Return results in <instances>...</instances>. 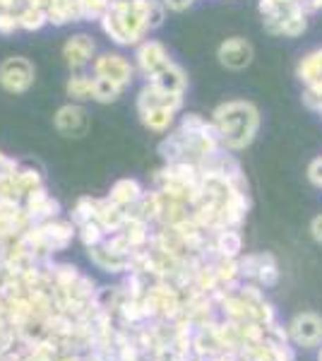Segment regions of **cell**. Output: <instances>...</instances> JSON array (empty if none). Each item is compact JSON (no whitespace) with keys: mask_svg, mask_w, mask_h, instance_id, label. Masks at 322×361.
Returning <instances> with one entry per match:
<instances>
[{"mask_svg":"<svg viewBox=\"0 0 322 361\" xmlns=\"http://www.w3.org/2000/svg\"><path fill=\"white\" fill-rule=\"evenodd\" d=\"M78 229H80V238H82V243H85L87 248L99 246V243H104V238L109 236L106 231H104V226L99 224L97 219H89V222L80 224Z\"/></svg>","mask_w":322,"mask_h":361,"instance_id":"cell-19","label":"cell"},{"mask_svg":"<svg viewBox=\"0 0 322 361\" xmlns=\"http://www.w3.org/2000/svg\"><path fill=\"white\" fill-rule=\"evenodd\" d=\"M163 5H166V8H171V10H175V13H180V10L190 8L192 0H163Z\"/></svg>","mask_w":322,"mask_h":361,"instance_id":"cell-24","label":"cell"},{"mask_svg":"<svg viewBox=\"0 0 322 361\" xmlns=\"http://www.w3.org/2000/svg\"><path fill=\"white\" fill-rule=\"evenodd\" d=\"M94 75H99V78L113 80V82H118L120 87H128V85L132 82L135 70H132V66L123 56L104 54V56H99L97 61H94Z\"/></svg>","mask_w":322,"mask_h":361,"instance_id":"cell-4","label":"cell"},{"mask_svg":"<svg viewBox=\"0 0 322 361\" xmlns=\"http://www.w3.org/2000/svg\"><path fill=\"white\" fill-rule=\"evenodd\" d=\"M183 106V94H171V92H163L156 85L147 82L142 87L137 97V114L149 111V109H168V111H180Z\"/></svg>","mask_w":322,"mask_h":361,"instance_id":"cell-3","label":"cell"},{"mask_svg":"<svg viewBox=\"0 0 322 361\" xmlns=\"http://www.w3.org/2000/svg\"><path fill=\"white\" fill-rule=\"evenodd\" d=\"M94 51H97V44L92 42V37L78 34V37H70L66 46H63V58H66L70 70L78 73V70L89 66L92 58H94Z\"/></svg>","mask_w":322,"mask_h":361,"instance_id":"cell-6","label":"cell"},{"mask_svg":"<svg viewBox=\"0 0 322 361\" xmlns=\"http://www.w3.org/2000/svg\"><path fill=\"white\" fill-rule=\"evenodd\" d=\"M313 236L322 243V214H320V217H315V219H313Z\"/></svg>","mask_w":322,"mask_h":361,"instance_id":"cell-25","label":"cell"},{"mask_svg":"<svg viewBox=\"0 0 322 361\" xmlns=\"http://www.w3.org/2000/svg\"><path fill=\"white\" fill-rule=\"evenodd\" d=\"M163 17H166V5L159 0H149V10H147V25L149 29H156L163 25Z\"/></svg>","mask_w":322,"mask_h":361,"instance_id":"cell-20","label":"cell"},{"mask_svg":"<svg viewBox=\"0 0 322 361\" xmlns=\"http://www.w3.org/2000/svg\"><path fill=\"white\" fill-rule=\"evenodd\" d=\"M147 82L156 85L163 92H171V94H183V92L188 90V75L183 73V68L175 66L171 61L168 66H163L154 78L147 80Z\"/></svg>","mask_w":322,"mask_h":361,"instance_id":"cell-9","label":"cell"},{"mask_svg":"<svg viewBox=\"0 0 322 361\" xmlns=\"http://www.w3.org/2000/svg\"><path fill=\"white\" fill-rule=\"evenodd\" d=\"M17 22H20V29H25V32H39L44 25H49V15H46V10L25 5V8L17 13Z\"/></svg>","mask_w":322,"mask_h":361,"instance_id":"cell-15","label":"cell"},{"mask_svg":"<svg viewBox=\"0 0 322 361\" xmlns=\"http://www.w3.org/2000/svg\"><path fill=\"white\" fill-rule=\"evenodd\" d=\"M125 87H120L118 82H113V80L109 78H99V75H94V85H92V99L99 104H111L116 102Z\"/></svg>","mask_w":322,"mask_h":361,"instance_id":"cell-14","label":"cell"},{"mask_svg":"<svg viewBox=\"0 0 322 361\" xmlns=\"http://www.w3.org/2000/svg\"><path fill=\"white\" fill-rule=\"evenodd\" d=\"M219 61H221V66H226L231 70H243L253 61V46L241 37L226 39V42L219 46Z\"/></svg>","mask_w":322,"mask_h":361,"instance_id":"cell-8","label":"cell"},{"mask_svg":"<svg viewBox=\"0 0 322 361\" xmlns=\"http://www.w3.org/2000/svg\"><path fill=\"white\" fill-rule=\"evenodd\" d=\"M168 63H171V58H168L166 49H163L159 42H154V39H147V42L140 44V49H137V68H140V73H142L147 80L154 78V75L159 73L163 66H168Z\"/></svg>","mask_w":322,"mask_h":361,"instance_id":"cell-5","label":"cell"},{"mask_svg":"<svg viewBox=\"0 0 322 361\" xmlns=\"http://www.w3.org/2000/svg\"><path fill=\"white\" fill-rule=\"evenodd\" d=\"M296 73H298V78H301V82H306V85L322 82V49L313 51V54H308L303 58V61L298 63Z\"/></svg>","mask_w":322,"mask_h":361,"instance_id":"cell-13","label":"cell"},{"mask_svg":"<svg viewBox=\"0 0 322 361\" xmlns=\"http://www.w3.org/2000/svg\"><path fill=\"white\" fill-rule=\"evenodd\" d=\"M61 361H80V359H75V357H66V359H61Z\"/></svg>","mask_w":322,"mask_h":361,"instance_id":"cell-26","label":"cell"},{"mask_svg":"<svg viewBox=\"0 0 322 361\" xmlns=\"http://www.w3.org/2000/svg\"><path fill=\"white\" fill-rule=\"evenodd\" d=\"M17 29H20L17 15L8 13V10H0V34H15Z\"/></svg>","mask_w":322,"mask_h":361,"instance_id":"cell-21","label":"cell"},{"mask_svg":"<svg viewBox=\"0 0 322 361\" xmlns=\"http://www.w3.org/2000/svg\"><path fill=\"white\" fill-rule=\"evenodd\" d=\"M212 123L216 126L226 149H245L257 135L260 111L253 102H226L214 109Z\"/></svg>","mask_w":322,"mask_h":361,"instance_id":"cell-1","label":"cell"},{"mask_svg":"<svg viewBox=\"0 0 322 361\" xmlns=\"http://www.w3.org/2000/svg\"><path fill=\"white\" fill-rule=\"evenodd\" d=\"M17 169H20V164L15 159L0 154V176H13V173H17Z\"/></svg>","mask_w":322,"mask_h":361,"instance_id":"cell-22","label":"cell"},{"mask_svg":"<svg viewBox=\"0 0 322 361\" xmlns=\"http://www.w3.org/2000/svg\"><path fill=\"white\" fill-rule=\"evenodd\" d=\"M56 128L63 135L80 137L89 130V116H87L85 109L78 106V104H68V106H63L61 111L56 114Z\"/></svg>","mask_w":322,"mask_h":361,"instance_id":"cell-7","label":"cell"},{"mask_svg":"<svg viewBox=\"0 0 322 361\" xmlns=\"http://www.w3.org/2000/svg\"><path fill=\"white\" fill-rule=\"evenodd\" d=\"M142 197V188H140V183L137 180H132V178H123L118 180V183L111 188V193H109V200L113 202V205H118V207H130L135 205V202Z\"/></svg>","mask_w":322,"mask_h":361,"instance_id":"cell-11","label":"cell"},{"mask_svg":"<svg viewBox=\"0 0 322 361\" xmlns=\"http://www.w3.org/2000/svg\"><path fill=\"white\" fill-rule=\"evenodd\" d=\"M243 248V238L236 229H221L212 236V253L219 258H238Z\"/></svg>","mask_w":322,"mask_h":361,"instance_id":"cell-10","label":"cell"},{"mask_svg":"<svg viewBox=\"0 0 322 361\" xmlns=\"http://www.w3.org/2000/svg\"><path fill=\"white\" fill-rule=\"evenodd\" d=\"M34 85V66L22 56L5 58L0 63V87L10 94H22Z\"/></svg>","mask_w":322,"mask_h":361,"instance_id":"cell-2","label":"cell"},{"mask_svg":"<svg viewBox=\"0 0 322 361\" xmlns=\"http://www.w3.org/2000/svg\"><path fill=\"white\" fill-rule=\"evenodd\" d=\"M308 178L313 180L315 185H320V188H322V157H320V159H315L313 164H310V169H308Z\"/></svg>","mask_w":322,"mask_h":361,"instance_id":"cell-23","label":"cell"},{"mask_svg":"<svg viewBox=\"0 0 322 361\" xmlns=\"http://www.w3.org/2000/svg\"><path fill=\"white\" fill-rule=\"evenodd\" d=\"M92 85H94V75H85V73H75L68 80V94L73 99H92Z\"/></svg>","mask_w":322,"mask_h":361,"instance_id":"cell-17","label":"cell"},{"mask_svg":"<svg viewBox=\"0 0 322 361\" xmlns=\"http://www.w3.org/2000/svg\"><path fill=\"white\" fill-rule=\"evenodd\" d=\"M173 111H168V109H149V111H142L140 114V118H142V123L149 128V130H156V133H163L168 130V128L173 126Z\"/></svg>","mask_w":322,"mask_h":361,"instance_id":"cell-16","label":"cell"},{"mask_svg":"<svg viewBox=\"0 0 322 361\" xmlns=\"http://www.w3.org/2000/svg\"><path fill=\"white\" fill-rule=\"evenodd\" d=\"M291 335H294L296 342H301V345H313V342H318L322 337V323L313 316H301L291 325Z\"/></svg>","mask_w":322,"mask_h":361,"instance_id":"cell-12","label":"cell"},{"mask_svg":"<svg viewBox=\"0 0 322 361\" xmlns=\"http://www.w3.org/2000/svg\"><path fill=\"white\" fill-rule=\"evenodd\" d=\"M109 3H120V0H109Z\"/></svg>","mask_w":322,"mask_h":361,"instance_id":"cell-27","label":"cell"},{"mask_svg":"<svg viewBox=\"0 0 322 361\" xmlns=\"http://www.w3.org/2000/svg\"><path fill=\"white\" fill-rule=\"evenodd\" d=\"M15 180H17V185H20V190H22V195H25V197L32 193V190H37V188L44 185L41 173L37 171V169H32V166H20V169H17Z\"/></svg>","mask_w":322,"mask_h":361,"instance_id":"cell-18","label":"cell"}]
</instances>
